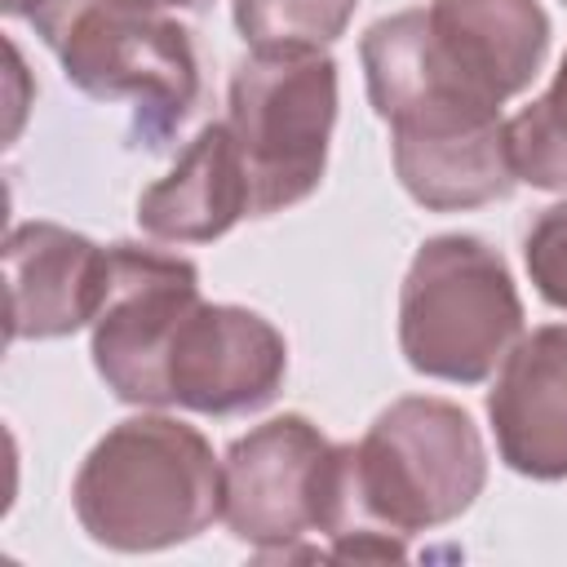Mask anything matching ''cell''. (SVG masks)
<instances>
[{"label":"cell","mask_w":567,"mask_h":567,"mask_svg":"<svg viewBox=\"0 0 567 567\" xmlns=\"http://www.w3.org/2000/svg\"><path fill=\"white\" fill-rule=\"evenodd\" d=\"M523 266L536 284V292L554 306L567 310V199L540 208L523 235Z\"/></svg>","instance_id":"cell-16"},{"label":"cell","mask_w":567,"mask_h":567,"mask_svg":"<svg viewBox=\"0 0 567 567\" xmlns=\"http://www.w3.org/2000/svg\"><path fill=\"white\" fill-rule=\"evenodd\" d=\"M111 270L102 306L89 323V354L97 377L120 403L168 408V350L182 319L204 301L195 261L142 248L106 244Z\"/></svg>","instance_id":"cell-8"},{"label":"cell","mask_w":567,"mask_h":567,"mask_svg":"<svg viewBox=\"0 0 567 567\" xmlns=\"http://www.w3.org/2000/svg\"><path fill=\"white\" fill-rule=\"evenodd\" d=\"M523 337V297L505 257L478 235L425 239L399 288V350L412 372L452 385L487 381Z\"/></svg>","instance_id":"cell-5"},{"label":"cell","mask_w":567,"mask_h":567,"mask_svg":"<svg viewBox=\"0 0 567 567\" xmlns=\"http://www.w3.org/2000/svg\"><path fill=\"white\" fill-rule=\"evenodd\" d=\"M483 487V434L452 399L403 394L372 416L359 443H350V532H434L461 518Z\"/></svg>","instance_id":"cell-4"},{"label":"cell","mask_w":567,"mask_h":567,"mask_svg":"<svg viewBox=\"0 0 567 567\" xmlns=\"http://www.w3.org/2000/svg\"><path fill=\"white\" fill-rule=\"evenodd\" d=\"M505 133L518 182L536 190H567V53L558 58L549 89L505 120Z\"/></svg>","instance_id":"cell-15"},{"label":"cell","mask_w":567,"mask_h":567,"mask_svg":"<svg viewBox=\"0 0 567 567\" xmlns=\"http://www.w3.org/2000/svg\"><path fill=\"white\" fill-rule=\"evenodd\" d=\"M239 217H252V190L226 120L204 124L177 164L137 195V226L159 244H213Z\"/></svg>","instance_id":"cell-13"},{"label":"cell","mask_w":567,"mask_h":567,"mask_svg":"<svg viewBox=\"0 0 567 567\" xmlns=\"http://www.w3.org/2000/svg\"><path fill=\"white\" fill-rule=\"evenodd\" d=\"M359 0H230L248 53H323L346 35Z\"/></svg>","instance_id":"cell-14"},{"label":"cell","mask_w":567,"mask_h":567,"mask_svg":"<svg viewBox=\"0 0 567 567\" xmlns=\"http://www.w3.org/2000/svg\"><path fill=\"white\" fill-rule=\"evenodd\" d=\"M496 456L536 483L567 478V323L532 328L501 359L487 390Z\"/></svg>","instance_id":"cell-11"},{"label":"cell","mask_w":567,"mask_h":567,"mask_svg":"<svg viewBox=\"0 0 567 567\" xmlns=\"http://www.w3.org/2000/svg\"><path fill=\"white\" fill-rule=\"evenodd\" d=\"M221 523L257 554H315L306 540L350 532V443L284 412L239 434L221 456Z\"/></svg>","instance_id":"cell-6"},{"label":"cell","mask_w":567,"mask_h":567,"mask_svg":"<svg viewBox=\"0 0 567 567\" xmlns=\"http://www.w3.org/2000/svg\"><path fill=\"white\" fill-rule=\"evenodd\" d=\"M146 4H155V9H164V13H173V9H190V13H195V9H204L208 0H146Z\"/></svg>","instance_id":"cell-17"},{"label":"cell","mask_w":567,"mask_h":567,"mask_svg":"<svg viewBox=\"0 0 567 567\" xmlns=\"http://www.w3.org/2000/svg\"><path fill=\"white\" fill-rule=\"evenodd\" d=\"M71 509L93 545L120 554L173 549L221 518V461L195 425L151 408L89 447Z\"/></svg>","instance_id":"cell-2"},{"label":"cell","mask_w":567,"mask_h":567,"mask_svg":"<svg viewBox=\"0 0 567 567\" xmlns=\"http://www.w3.org/2000/svg\"><path fill=\"white\" fill-rule=\"evenodd\" d=\"M62 75L97 102H133V137L159 151L199 97L186 27L146 0H40L27 18Z\"/></svg>","instance_id":"cell-3"},{"label":"cell","mask_w":567,"mask_h":567,"mask_svg":"<svg viewBox=\"0 0 567 567\" xmlns=\"http://www.w3.org/2000/svg\"><path fill=\"white\" fill-rule=\"evenodd\" d=\"M111 248L58 221H18L4 239L9 341H53L93 323Z\"/></svg>","instance_id":"cell-10"},{"label":"cell","mask_w":567,"mask_h":567,"mask_svg":"<svg viewBox=\"0 0 567 567\" xmlns=\"http://www.w3.org/2000/svg\"><path fill=\"white\" fill-rule=\"evenodd\" d=\"M563 4H567V0H563Z\"/></svg>","instance_id":"cell-19"},{"label":"cell","mask_w":567,"mask_h":567,"mask_svg":"<svg viewBox=\"0 0 567 567\" xmlns=\"http://www.w3.org/2000/svg\"><path fill=\"white\" fill-rule=\"evenodd\" d=\"M35 4H40V0H4V13H9V18H31Z\"/></svg>","instance_id":"cell-18"},{"label":"cell","mask_w":567,"mask_h":567,"mask_svg":"<svg viewBox=\"0 0 567 567\" xmlns=\"http://www.w3.org/2000/svg\"><path fill=\"white\" fill-rule=\"evenodd\" d=\"M226 124L239 142L252 217L310 199L337 128V62L323 53H248L230 71Z\"/></svg>","instance_id":"cell-7"},{"label":"cell","mask_w":567,"mask_h":567,"mask_svg":"<svg viewBox=\"0 0 567 567\" xmlns=\"http://www.w3.org/2000/svg\"><path fill=\"white\" fill-rule=\"evenodd\" d=\"M368 102L390 128L399 186L430 213H461L514 190L501 106L452 80L430 44L425 9L377 18L363 40Z\"/></svg>","instance_id":"cell-1"},{"label":"cell","mask_w":567,"mask_h":567,"mask_svg":"<svg viewBox=\"0 0 567 567\" xmlns=\"http://www.w3.org/2000/svg\"><path fill=\"white\" fill-rule=\"evenodd\" d=\"M425 31L439 66L492 106L518 97L549 53L540 0H430Z\"/></svg>","instance_id":"cell-12"},{"label":"cell","mask_w":567,"mask_h":567,"mask_svg":"<svg viewBox=\"0 0 567 567\" xmlns=\"http://www.w3.org/2000/svg\"><path fill=\"white\" fill-rule=\"evenodd\" d=\"M288 377L284 332L230 301H199L168 350V408L199 416H239L266 408Z\"/></svg>","instance_id":"cell-9"}]
</instances>
